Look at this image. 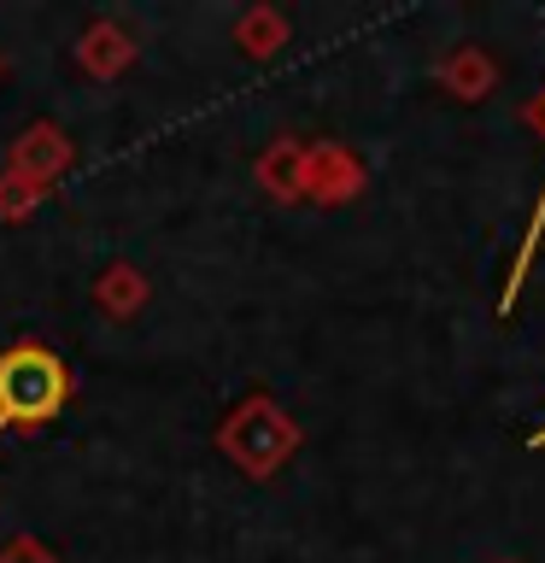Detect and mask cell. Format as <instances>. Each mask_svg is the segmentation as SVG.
<instances>
[{
  "mask_svg": "<svg viewBox=\"0 0 545 563\" xmlns=\"http://www.w3.org/2000/svg\"><path fill=\"white\" fill-rule=\"evenodd\" d=\"M65 405V364L42 346H12L0 358V429L7 422H47Z\"/></svg>",
  "mask_w": 545,
  "mask_h": 563,
  "instance_id": "cell-1",
  "label": "cell"
},
{
  "mask_svg": "<svg viewBox=\"0 0 545 563\" xmlns=\"http://www.w3.org/2000/svg\"><path fill=\"white\" fill-rule=\"evenodd\" d=\"M540 123H545V100H540Z\"/></svg>",
  "mask_w": 545,
  "mask_h": 563,
  "instance_id": "cell-3",
  "label": "cell"
},
{
  "mask_svg": "<svg viewBox=\"0 0 545 563\" xmlns=\"http://www.w3.org/2000/svg\"><path fill=\"white\" fill-rule=\"evenodd\" d=\"M534 446H545V429H540V434H534Z\"/></svg>",
  "mask_w": 545,
  "mask_h": 563,
  "instance_id": "cell-2",
  "label": "cell"
}]
</instances>
